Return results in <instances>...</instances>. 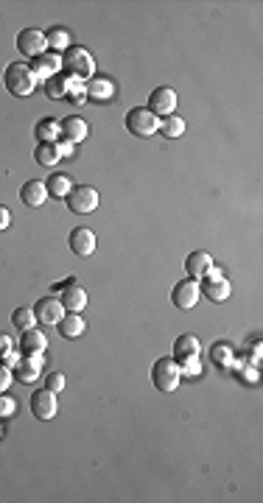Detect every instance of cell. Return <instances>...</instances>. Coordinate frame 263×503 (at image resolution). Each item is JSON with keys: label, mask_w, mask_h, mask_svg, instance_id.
I'll list each match as a JSON object with an SVG mask.
<instances>
[{"label": "cell", "mask_w": 263, "mask_h": 503, "mask_svg": "<svg viewBox=\"0 0 263 503\" xmlns=\"http://www.w3.org/2000/svg\"><path fill=\"white\" fill-rule=\"evenodd\" d=\"M199 296H202L199 280H191V277H188V280H180V282L174 285V291H171V302H174V308H180V310L196 308Z\"/></svg>", "instance_id": "cell-7"}, {"label": "cell", "mask_w": 263, "mask_h": 503, "mask_svg": "<svg viewBox=\"0 0 263 503\" xmlns=\"http://www.w3.org/2000/svg\"><path fill=\"white\" fill-rule=\"evenodd\" d=\"M67 247H70V252H76L79 257H90L95 252V235L87 227H76L67 235Z\"/></svg>", "instance_id": "cell-17"}, {"label": "cell", "mask_w": 263, "mask_h": 503, "mask_svg": "<svg viewBox=\"0 0 263 503\" xmlns=\"http://www.w3.org/2000/svg\"><path fill=\"white\" fill-rule=\"evenodd\" d=\"M180 380H182V369L174 358H157L151 364V383L160 389V392H177L180 389Z\"/></svg>", "instance_id": "cell-3"}, {"label": "cell", "mask_w": 263, "mask_h": 503, "mask_svg": "<svg viewBox=\"0 0 263 503\" xmlns=\"http://www.w3.org/2000/svg\"><path fill=\"white\" fill-rule=\"evenodd\" d=\"M182 375H199V361H194V364L182 366Z\"/></svg>", "instance_id": "cell-36"}, {"label": "cell", "mask_w": 263, "mask_h": 503, "mask_svg": "<svg viewBox=\"0 0 263 503\" xmlns=\"http://www.w3.org/2000/svg\"><path fill=\"white\" fill-rule=\"evenodd\" d=\"M45 347H48V338H45L42 330L28 327V330L20 333V341H17V352L20 355H42Z\"/></svg>", "instance_id": "cell-14"}, {"label": "cell", "mask_w": 263, "mask_h": 503, "mask_svg": "<svg viewBox=\"0 0 263 503\" xmlns=\"http://www.w3.org/2000/svg\"><path fill=\"white\" fill-rule=\"evenodd\" d=\"M14 408H17V403H14L6 392H0V420H3V417H11V414H14Z\"/></svg>", "instance_id": "cell-31"}, {"label": "cell", "mask_w": 263, "mask_h": 503, "mask_svg": "<svg viewBox=\"0 0 263 503\" xmlns=\"http://www.w3.org/2000/svg\"><path fill=\"white\" fill-rule=\"evenodd\" d=\"M11 324L22 333V330H28V327H34L36 324V316H34V308H17L14 313H11Z\"/></svg>", "instance_id": "cell-29"}, {"label": "cell", "mask_w": 263, "mask_h": 503, "mask_svg": "<svg viewBox=\"0 0 263 503\" xmlns=\"http://www.w3.org/2000/svg\"><path fill=\"white\" fill-rule=\"evenodd\" d=\"M56 394L50 392V389H36L34 394H31V414L36 417V420H53L56 417Z\"/></svg>", "instance_id": "cell-11"}, {"label": "cell", "mask_w": 263, "mask_h": 503, "mask_svg": "<svg viewBox=\"0 0 263 503\" xmlns=\"http://www.w3.org/2000/svg\"><path fill=\"white\" fill-rule=\"evenodd\" d=\"M45 42H48V48L56 53V50H67L70 48V36H67V28H50L48 34H45Z\"/></svg>", "instance_id": "cell-26"}, {"label": "cell", "mask_w": 263, "mask_h": 503, "mask_svg": "<svg viewBox=\"0 0 263 503\" xmlns=\"http://www.w3.org/2000/svg\"><path fill=\"white\" fill-rule=\"evenodd\" d=\"M59 302H62V308H65L67 313H79V310H84V305H87V294H84L81 285L70 282V285H65V291L59 294Z\"/></svg>", "instance_id": "cell-20"}, {"label": "cell", "mask_w": 263, "mask_h": 503, "mask_svg": "<svg viewBox=\"0 0 263 503\" xmlns=\"http://www.w3.org/2000/svg\"><path fill=\"white\" fill-rule=\"evenodd\" d=\"M28 67H31V73H34L36 78L48 81L50 76H56V73H59V67H62V56H59V53H53V50H45V53L34 56Z\"/></svg>", "instance_id": "cell-12"}, {"label": "cell", "mask_w": 263, "mask_h": 503, "mask_svg": "<svg viewBox=\"0 0 263 503\" xmlns=\"http://www.w3.org/2000/svg\"><path fill=\"white\" fill-rule=\"evenodd\" d=\"M3 84H6V90H8L14 98H25V95H31L34 87H36V76L31 73L28 64L11 62V64L6 67V73H3Z\"/></svg>", "instance_id": "cell-1"}, {"label": "cell", "mask_w": 263, "mask_h": 503, "mask_svg": "<svg viewBox=\"0 0 263 503\" xmlns=\"http://www.w3.org/2000/svg\"><path fill=\"white\" fill-rule=\"evenodd\" d=\"M56 149H59V157H70V154H73V143L59 140V143H56Z\"/></svg>", "instance_id": "cell-35"}, {"label": "cell", "mask_w": 263, "mask_h": 503, "mask_svg": "<svg viewBox=\"0 0 263 503\" xmlns=\"http://www.w3.org/2000/svg\"><path fill=\"white\" fill-rule=\"evenodd\" d=\"M45 188H48V196H56V199H65L70 191H73V179L67 177V174H53L48 182H45Z\"/></svg>", "instance_id": "cell-23"}, {"label": "cell", "mask_w": 263, "mask_h": 503, "mask_svg": "<svg viewBox=\"0 0 263 503\" xmlns=\"http://www.w3.org/2000/svg\"><path fill=\"white\" fill-rule=\"evenodd\" d=\"M65 386H67V378H65L62 372H50V375L45 378V389H50L53 394H56V392H62Z\"/></svg>", "instance_id": "cell-30"}, {"label": "cell", "mask_w": 263, "mask_h": 503, "mask_svg": "<svg viewBox=\"0 0 263 503\" xmlns=\"http://www.w3.org/2000/svg\"><path fill=\"white\" fill-rule=\"evenodd\" d=\"M45 48H48V42H45V31H39V28H22L20 34H17V50L22 53V56H39V53H45Z\"/></svg>", "instance_id": "cell-8"}, {"label": "cell", "mask_w": 263, "mask_h": 503, "mask_svg": "<svg viewBox=\"0 0 263 503\" xmlns=\"http://www.w3.org/2000/svg\"><path fill=\"white\" fill-rule=\"evenodd\" d=\"M20 199L25 207H42L45 199H48V188L42 179H28L22 188H20Z\"/></svg>", "instance_id": "cell-19"}, {"label": "cell", "mask_w": 263, "mask_h": 503, "mask_svg": "<svg viewBox=\"0 0 263 503\" xmlns=\"http://www.w3.org/2000/svg\"><path fill=\"white\" fill-rule=\"evenodd\" d=\"M210 268H213V257H210V252L196 249L185 257V271L191 274V280H202Z\"/></svg>", "instance_id": "cell-18"}, {"label": "cell", "mask_w": 263, "mask_h": 503, "mask_svg": "<svg viewBox=\"0 0 263 503\" xmlns=\"http://www.w3.org/2000/svg\"><path fill=\"white\" fill-rule=\"evenodd\" d=\"M157 132H160L163 137H171V140H174V137H180V135L185 132V120H182L177 112H174V115H166V118H160V129H157Z\"/></svg>", "instance_id": "cell-24"}, {"label": "cell", "mask_w": 263, "mask_h": 503, "mask_svg": "<svg viewBox=\"0 0 263 503\" xmlns=\"http://www.w3.org/2000/svg\"><path fill=\"white\" fill-rule=\"evenodd\" d=\"M14 352V341L6 336V333H0V361L6 358V355H11Z\"/></svg>", "instance_id": "cell-32"}, {"label": "cell", "mask_w": 263, "mask_h": 503, "mask_svg": "<svg viewBox=\"0 0 263 503\" xmlns=\"http://www.w3.org/2000/svg\"><path fill=\"white\" fill-rule=\"evenodd\" d=\"M34 316H36L39 324H59V319L65 316V308H62V302L56 296H42L34 305Z\"/></svg>", "instance_id": "cell-13"}, {"label": "cell", "mask_w": 263, "mask_h": 503, "mask_svg": "<svg viewBox=\"0 0 263 503\" xmlns=\"http://www.w3.org/2000/svg\"><path fill=\"white\" fill-rule=\"evenodd\" d=\"M62 67H65L67 76H73L79 81H90L93 73H95V62H93L87 48H67L62 53Z\"/></svg>", "instance_id": "cell-2"}, {"label": "cell", "mask_w": 263, "mask_h": 503, "mask_svg": "<svg viewBox=\"0 0 263 503\" xmlns=\"http://www.w3.org/2000/svg\"><path fill=\"white\" fill-rule=\"evenodd\" d=\"M126 129H129V135H135V137H151V135H157V129H160V118H157L154 112H149L146 106H137V109H132V112L126 115Z\"/></svg>", "instance_id": "cell-4"}, {"label": "cell", "mask_w": 263, "mask_h": 503, "mask_svg": "<svg viewBox=\"0 0 263 503\" xmlns=\"http://www.w3.org/2000/svg\"><path fill=\"white\" fill-rule=\"evenodd\" d=\"M11 375L22 383H34L42 375V355H20V361L14 364Z\"/></svg>", "instance_id": "cell-15"}, {"label": "cell", "mask_w": 263, "mask_h": 503, "mask_svg": "<svg viewBox=\"0 0 263 503\" xmlns=\"http://www.w3.org/2000/svg\"><path fill=\"white\" fill-rule=\"evenodd\" d=\"M39 143H59V120H39L36 123Z\"/></svg>", "instance_id": "cell-27"}, {"label": "cell", "mask_w": 263, "mask_h": 503, "mask_svg": "<svg viewBox=\"0 0 263 503\" xmlns=\"http://www.w3.org/2000/svg\"><path fill=\"white\" fill-rule=\"evenodd\" d=\"M87 123L81 120V118H76V115H67V118H62L59 120V140H65V143H81L84 137H87Z\"/></svg>", "instance_id": "cell-16"}, {"label": "cell", "mask_w": 263, "mask_h": 503, "mask_svg": "<svg viewBox=\"0 0 263 503\" xmlns=\"http://www.w3.org/2000/svg\"><path fill=\"white\" fill-rule=\"evenodd\" d=\"M199 291H202L210 302H227V299H230V280L224 277V271H222V268H216V266H213V268L202 277Z\"/></svg>", "instance_id": "cell-6"}, {"label": "cell", "mask_w": 263, "mask_h": 503, "mask_svg": "<svg viewBox=\"0 0 263 503\" xmlns=\"http://www.w3.org/2000/svg\"><path fill=\"white\" fill-rule=\"evenodd\" d=\"M67 202V210L76 213V216H87L98 207V191L90 188V185H73V191L65 196Z\"/></svg>", "instance_id": "cell-5"}, {"label": "cell", "mask_w": 263, "mask_h": 503, "mask_svg": "<svg viewBox=\"0 0 263 503\" xmlns=\"http://www.w3.org/2000/svg\"><path fill=\"white\" fill-rule=\"evenodd\" d=\"M199 355H202V344H199L196 336L185 333V336H180V338L174 341V361L180 364V369L188 366V364H194V361H199Z\"/></svg>", "instance_id": "cell-9"}, {"label": "cell", "mask_w": 263, "mask_h": 503, "mask_svg": "<svg viewBox=\"0 0 263 503\" xmlns=\"http://www.w3.org/2000/svg\"><path fill=\"white\" fill-rule=\"evenodd\" d=\"M0 436H3V425H0Z\"/></svg>", "instance_id": "cell-37"}, {"label": "cell", "mask_w": 263, "mask_h": 503, "mask_svg": "<svg viewBox=\"0 0 263 503\" xmlns=\"http://www.w3.org/2000/svg\"><path fill=\"white\" fill-rule=\"evenodd\" d=\"M34 160H36L39 165H56L62 157H59L56 143H39V146L34 149Z\"/></svg>", "instance_id": "cell-25"}, {"label": "cell", "mask_w": 263, "mask_h": 503, "mask_svg": "<svg viewBox=\"0 0 263 503\" xmlns=\"http://www.w3.org/2000/svg\"><path fill=\"white\" fill-rule=\"evenodd\" d=\"M149 112H154L157 118H166V115H174L177 112V92L171 87H157L151 95H149Z\"/></svg>", "instance_id": "cell-10"}, {"label": "cell", "mask_w": 263, "mask_h": 503, "mask_svg": "<svg viewBox=\"0 0 263 503\" xmlns=\"http://www.w3.org/2000/svg\"><path fill=\"white\" fill-rule=\"evenodd\" d=\"M59 333L65 336V338H79L81 333H84V319L79 316V313H67V316H62L59 319Z\"/></svg>", "instance_id": "cell-22"}, {"label": "cell", "mask_w": 263, "mask_h": 503, "mask_svg": "<svg viewBox=\"0 0 263 503\" xmlns=\"http://www.w3.org/2000/svg\"><path fill=\"white\" fill-rule=\"evenodd\" d=\"M233 347L230 344H224V341H216L213 347H210V361L213 364H219V366H233Z\"/></svg>", "instance_id": "cell-28"}, {"label": "cell", "mask_w": 263, "mask_h": 503, "mask_svg": "<svg viewBox=\"0 0 263 503\" xmlns=\"http://www.w3.org/2000/svg\"><path fill=\"white\" fill-rule=\"evenodd\" d=\"M84 92H87L93 101H109V98H115V84H112L109 78L93 76L90 81H84Z\"/></svg>", "instance_id": "cell-21"}, {"label": "cell", "mask_w": 263, "mask_h": 503, "mask_svg": "<svg viewBox=\"0 0 263 503\" xmlns=\"http://www.w3.org/2000/svg\"><path fill=\"white\" fill-rule=\"evenodd\" d=\"M11 380H14V375H11V369L0 364V392H6V389L11 386Z\"/></svg>", "instance_id": "cell-33"}, {"label": "cell", "mask_w": 263, "mask_h": 503, "mask_svg": "<svg viewBox=\"0 0 263 503\" xmlns=\"http://www.w3.org/2000/svg\"><path fill=\"white\" fill-rule=\"evenodd\" d=\"M238 378L244 383H258V369H238Z\"/></svg>", "instance_id": "cell-34"}]
</instances>
